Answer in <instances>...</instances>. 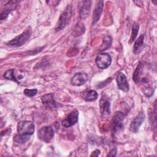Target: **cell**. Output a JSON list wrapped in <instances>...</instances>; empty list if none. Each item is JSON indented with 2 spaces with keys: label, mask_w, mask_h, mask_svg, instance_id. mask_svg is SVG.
<instances>
[{
  "label": "cell",
  "mask_w": 157,
  "mask_h": 157,
  "mask_svg": "<svg viewBox=\"0 0 157 157\" xmlns=\"http://www.w3.org/2000/svg\"><path fill=\"white\" fill-rule=\"evenodd\" d=\"M111 44H112L111 37H110L109 36H105L103 39V41H102V44L101 47H100V50L103 51V50L107 49L108 48L110 47V46L111 45Z\"/></svg>",
  "instance_id": "cell-20"
},
{
  "label": "cell",
  "mask_w": 157,
  "mask_h": 157,
  "mask_svg": "<svg viewBox=\"0 0 157 157\" xmlns=\"http://www.w3.org/2000/svg\"><path fill=\"white\" fill-rule=\"evenodd\" d=\"M139 26L138 24L134 23L132 25V33H131V37H130V39H129V43L132 42L136 39V38L137 37V34L139 33Z\"/></svg>",
  "instance_id": "cell-21"
},
{
  "label": "cell",
  "mask_w": 157,
  "mask_h": 157,
  "mask_svg": "<svg viewBox=\"0 0 157 157\" xmlns=\"http://www.w3.org/2000/svg\"><path fill=\"white\" fill-rule=\"evenodd\" d=\"M72 14V7L71 5H68L64 10L61 15H60L58 21L55 26V30L56 31H61L64 29L69 23Z\"/></svg>",
  "instance_id": "cell-2"
},
{
  "label": "cell",
  "mask_w": 157,
  "mask_h": 157,
  "mask_svg": "<svg viewBox=\"0 0 157 157\" xmlns=\"http://www.w3.org/2000/svg\"><path fill=\"white\" fill-rule=\"evenodd\" d=\"M78 119V112L77 110H72L61 122L62 125L65 128H69L74 125Z\"/></svg>",
  "instance_id": "cell-9"
},
{
  "label": "cell",
  "mask_w": 157,
  "mask_h": 157,
  "mask_svg": "<svg viewBox=\"0 0 157 157\" xmlns=\"http://www.w3.org/2000/svg\"><path fill=\"white\" fill-rule=\"evenodd\" d=\"M145 67L144 62H140L134 73L133 80L136 84H144L142 91L147 97H150L153 94L154 90L150 83L149 74H147Z\"/></svg>",
  "instance_id": "cell-1"
},
{
  "label": "cell",
  "mask_w": 157,
  "mask_h": 157,
  "mask_svg": "<svg viewBox=\"0 0 157 157\" xmlns=\"http://www.w3.org/2000/svg\"><path fill=\"white\" fill-rule=\"evenodd\" d=\"M98 96V93L93 90H87L82 93V98L86 101L91 102L97 99Z\"/></svg>",
  "instance_id": "cell-16"
},
{
  "label": "cell",
  "mask_w": 157,
  "mask_h": 157,
  "mask_svg": "<svg viewBox=\"0 0 157 157\" xmlns=\"http://www.w3.org/2000/svg\"><path fill=\"white\" fill-rule=\"evenodd\" d=\"M37 92V89H25L24 90V94L28 97H33L36 94Z\"/></svg>",
  "instance_id": "cell-22"
},
{
  "label": "cell",
  "mask_w": 157,
  "mask_h": 157,
  "mask_svg": "<svg viewBox=\"0 0 157 157\" xmlns=\"http://www.w3.org/2000/svg\"><path fill=\"white\" fill-rule=\"evenodd\" d=\"M9 12H7V11H3L1 14V20H3L6 18H7V17H8L9 15Z\"/></svg>",
  "instance_id": "cell-24"
},
{
  "label": "cell",
  "mask_w": 157,
  "mask_h": 157,
  "mask_svg": "<svg viewBox=\"0 0 157 157\" xmlns=\"http://www.w3.org/2000/svg\"><path fill=\"white\" fill-rule=\"evenodd\" d=\"M99 154H100V150H96L95 151H94L93 152V153L90 156H98Z\"/></svg>",
  "instance_id": "cell-26"
},
{
  "label": "cell",
  "mask_w": 157,
  "mask_h": 157,
  "mask_svg": "<svg viewBox=\"0 0 157 157\" xmlns=\"http://www.w3.org/2000/svg\"><path fill=\"white\" fill-rule=\"evenodd\" d=\"M4 76L8 80H12L13 82H17V83H19V82L18 81V78L16 77L15 70L14 69H10L6 71L4 74Z\"/></svg>",
  "instance_id": "cell-18"
},
{
  "label": "cell",
  "mask_w": 157,
  "mask_h": 157,
  "mask_svg": "<svg viewBox=\"0 0 157 157\" xmlns=\"http://www.w3.org/2000/svg\"><path fill=\"white\" fill-rule=\"evenodd\" d=\"M35 130L34 124L30 121H20L17 124V132L24 136H31L33 134Z\"/></svg>",
  "instance_id": "cell-4"
},
{
  "label": "cell",
  "mask_w": 157,
  "mask_h": 157,
  "mask_svg": "<svg viewBox=\"0 0 157 157\" xmlns=\"http://www.w3.org/2000/svg\"><path fill=\"white\" fill-rule=\"evenodd\" d=\"M116 154H117V148L115 147L113 148H112L109 153L107 155V156H116Z\"/></svg>",
  "instance_id": "cell-25"
},
{
  "label": "cell",
  "mask_w": 157,
  "mask_h": 157,
  "mask_svg": "<svg viewBox=\"0 0 157 157\" xmlns=\"http://www.w3.org/2000/svg\"><path fill=\"white\" fill-rule=\"evenodd\" d=\"M112 63V58L109 54L102 53L99 54L96 58V64L97 66L101 69H107Z\"/></svg>",
  "instance_id": "cell-7"
},
{
  "label": "cell",
  "mask_w": 157,
  "mask_h": 157,
  "mask_svg": "<svg viewBox=\"0 0 157 157\" xmlns=\"http://www.w3.org/2000/svg\"><path fill=\"white\" fill-rule=\"evenodd\" d=\"M111 80H112V78H111L110 77V78H107L105 80H104V82H102L99 83L97 85V86H98V88H102V87H104L105 85H108V84L111 82Z\"/></svg>",
  "instance_id": "cell-23"
},
{
  "label": "cell",
  "mask_w": 157,
  "mask_h": 157,
  "mask_svg": "<svg viewBox=\"0 0 157 157\" xmlns=\"http://www.w3.org/2000/svg\"><path fill=\"white\" fill-rule=\"evenodd\" d=\"M100 112L102 117H107L110 114V104L108 99L102 97L99 101Z\"/></svg>",
  "instance_id": "cell-13"
},
{
  "label": "cell",
  "mask_w": 157,
  "mask_h": 157,
  "mask_svg": "<svg viewBox=\"0 0 157 157\" xmlns=\"http://www.w3.org/2000/svg\"><path fill=\"white\" fill-rule=\"evenodd\" d=\"M41 101L43 104L48 108L54 109L57 108L59 106V104L57 102H56L54 99L53 93H48L42 96Z\"/></svg>",
  "instance_id": "cell-10"
},
{
  "label": "cell",
  "mask_w": 157,
  "mask_h": 157,
  "mask_svg": "<svg viewBox=\"0 0 157 157\" xmlns=\"http://www.w3.org/2000/svg\"><path fill=\"white\" fill-rule=\"evenodd\" d=\"M91 1L86 0V1H82V4L79 11L80 18L81 19L85 20L88 16L90 9H91Z\"/></svg>",
  "instance_id": "cell-14"
},
{
  "label": "cell",
  "mask_w": 157,
  "mask_h": 157,
  "mask_svg": "<svg viewBox=\"0 0 157 157\" xmlns=\"http://www.w3.org/2000/svg\"><path fill=\"white\" fill-rule=\"evenodd\" d=\"M117 82L118 87L120 90L124 92H128L129 91V84L126 79V77L123 72H118L117 76Z\"/></svg>",
  "instance_id": "cell-12"
},
{
  "label": "cell",
  "mask_w": 157,
  "mask_h": 157,
  "mask_svg": "<svg viewBox=\"0 0 157 157\" xmlns=\"http://www.w3.org/2000/svg\"><path fill=\"white\" fill-rule=\"evenodd\" d=\"M145 118V113L144 110H140L139 113L136 115V117L132 120L130 125L129 129L132 132H137L141 124L143 123Z\"/></svg>",
  "instance_id": "cell-8"
},
{
  "label": "cell",
  "mask_w": 157,
  "mask_h": 157,
  "mask_svg": "<svg viewBox=\"0 0 157 157\" xmlns=\"http://www.w3.org/2000/svg\"><path fill=\"white\" fill-rule=\"evenodd\" d=\"M144 35H140L137 39L136 40L134 45V53L136 55L139 54L143 50L144 48Z\"/></svg>",
  "instance_id": "cell-17"
},
{
  "label": "cell",
  "mask_w": 157,
  "mask_h": 157,
  "mask_svg": "<svg viewBox=\"0 0 157 157\" xmlns=\"http://www.w3.org/2000/svg\"><path fill=\"white\" fill-rule=\"evenodd\" d=\"M29 139V136H24L20 134H17L13 137V140L18 144H25Z\"/></svg>",
  "instance_id": "cell-19"
},
{
  "label": "cell",
  "mask_w": 157,
  "mask_h": 157,
  "mask_svg": "<svg viewBox=\"0 0 157 157\" xmlns=\"http://www.w3.org/2000/svg\"><path fill=\"white\" fill-rule=\"evenodd\" d=\"M31 35V30L28 29L23 31L21 34L17 36L12 40H10L7 43V45L11 47H18L25 44L28 39L30 38Z\"/></svg>",
  "instance_id": "cell-3"
},
{
  "label": "cell",
  "mask_w": 157,
  "mask_h": 157,
  "mask_svg": "<svg viewBox=\"0 0 157 157\" xmlns=\"http://www.w3.org/2000/svg\"><path fill=\"white\" fill-rule=\"evenodd\" d=\"M55 132L51 126H45L39 129L37 132L38 138L42 141L48 143L53 138Z\"/></svg>",
  "instance_id": "cell-6"
},
{
  "label": "cell",
  "mask_w": 157,
  "mask_h": 157,
  "mask_svg": "<svg viewBox=\"0 0 157 157\" xmlns=\"http://www.w3.org/2000/svg\"><path fill=\"white\" fill-rule=\"evenodd\" d=\"M103 7H104V1H99L97 2V4L96 5V7L94 8V12H93V21L92 24L94 25L98 22V21L99 20L101 14L102 13L103 10Z\"/></svg>",
  "instance_id": "cell-15"
},
{
  "label": "cell",
  "mask_w": 157,
  "mask_h": 157,
  "mask_svg": "<svg viewBox=\"0 0 157 157\" xmlns=\"http://www.w3.org/2000/svg\"><path fill=\"white\" fill-rule=\"evenodd\" d=\"M88 80V75L85 72H78L75 74L71 78V83L74 86H82Z\"/></svg>",
  "instance_id": "cell-11"
},
{
  "label": "cell",
  "mask_w": 157,
  "mask_h": 157,
  "mask_svg": "<svg viewBox=\"0 0 157 157\" xmlns=\"http://www.w3.org/2000/svg\"><path fill=\"white\" fill-rule=\"evenodd\" d=\"M124 118V115L123 112L118 111L115 113L111 121V128L113 135H115L123 128V121Z\"/></svg>",
  "instance_id": "cell-5"
}]
</instances>
